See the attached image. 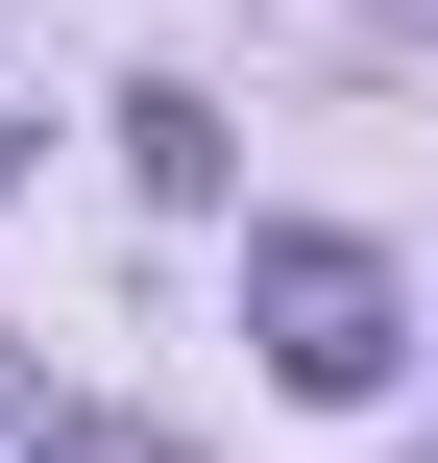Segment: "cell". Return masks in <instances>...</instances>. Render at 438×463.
<instances>
[{
	"instance_id": "3957f363",
	"label": "cell",
	"mask_w": 438,
	"mask_h": 463,
	"mask_svg": "<svg viewBox=\"0 0 438 463\" xmlns=\"http://www.w3.org/2000/svg\"><path fill=\"white\" fill-rule=\"evenodd\" d=\"M0 171H24V122H0Z\"/></svg>"
},
{
	"instance_id": "7a4b0ae2",
	"label": "cell",
	"mask_w": 438,
	"mask_h": 463,
	"mask_svg": "<svg viewBox=\"0 0 438 463\" xmlns=\"http://www.w3.org/2000/svg\"><path fill=\"white\" fill-rule=\"evenodd\" d=\"M122 171H146V195H219V98L146 73V98H122Z\"/></svg>"
},
{
	"instance_id": "6da1fadb",
	"label": "cell",
	"mask_w": 438,
	"mask_h": 463,
	"mask_svg": "<svg viewBox=\"0 0 438 463\" xmlns=\"http://www.w3.org/2000/svg\"><path fill=\"white\" fill-rule=\"evenodd\" d=\"M244 342H268V391H390V342H415V293H390V244H341V220H293V244H244Z\"/></svg>"
}]
</instances>
